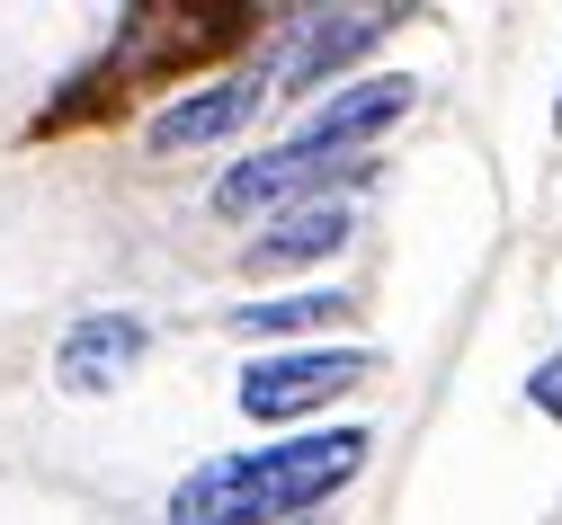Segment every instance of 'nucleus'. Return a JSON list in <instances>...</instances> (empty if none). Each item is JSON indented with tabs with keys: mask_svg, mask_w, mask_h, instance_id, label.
Masks as SVG:
<instances>
[{
	"mask_svg": "<svg viewBox=\"0 0 562 525\" xmlns=\"http://www.w3.org/2000/svg\"><path fill=\"white\" fill-rule=\"evenodd\" d=\"M144 347H153V321H144V312H90V321L63 330L54 384L72 392V401H99V392H116L125 374H134V356H144Z\"/></svg>",
	"mask_w": 562,
	"mask_h": 525,
	"instance_id": "20e7f679",
	"label": "nucleus"
},
{
	"mask_svg": "<svg viewBox=\"0 0 562 525\" xmlns=\"http://www.w3.org/2000/svg\"><path fill=\"white\" fill-rule=\"evenodd\" d=\"M250 116V81H215V90H188L179 107L153 116V152H196V142H224Z\"/></svg>",
	"mask_w": 562,
	"mask_h": 525,
	"instance_id": "423d86ee",
	"label": "nucleus"
},
{
	"mask_svg": "<svg viewBox=\"0 0 562 525\" xmlns=\"http://www.w3.org/2000/svg\"><path fill=\"white\" fill-rule=\"evenodd\" d=\"M553 125H562V107H553Z\"/></svg>",
	"mask_w": 562,
	"mask_h": 525,
	"instance_id": "9d476101",
	"label": "nucleus"
},
{
	"mask_svg": "<svg viewBox=\"0 0 562 525\" xmlns=\"http://www.w3.org/2000/svg\"><path fill=\"white\" fill-rule=\"evenodd\" d=\"M527 401H536V410H544V419H562V356H553V365H536V374H527Z\"/></svg>",
	"mask_w": 562,
	"mask_h": 525,
	"instance_id": "1a4fd4ad",
	"label": "nucleus"
},
{
	"mask_svg": "<svg viewBox=\"0 0 562 525\" xmlns=\"http://www.w3.org/2000/svg\"><path fill=\"white\" fill-rule=\"evenodd\" d=\"M358 464H367V427H322V436L268 445V455L196 464L170 490V525H277V516H304L339 481H358Z\"/></svg>",
	"mask_w": 562,
	"mask_h": 525,
	"instance_id": "f257e3e1",
	"label": "nucleus"
},
{
	"mask_svg": "<svg viewBox=\"0 0 562 525\" xmlns=\"http://www.w3.org/2000/svg\"><path fill=\"white\" fill-rule=\"evenodd\" d=\"M384 36V10H348V19H313L304 27V45L286 54V71H277V90H313L330 62H358L367 45Z\"/></svg>",
	"mask_w": 562,
	"mask_h": 525,
	"instance_id": "0eeeda50",
	"label": "nucleus"
},
{
	"mask_svg": "<svg viewBox=\"0 0 562 525\" xmlns=\"http://www.w3.org/2000/svg\"><path fill=\"white\" fill-rule=\"evenodd\" d=\"M367 374H375V356H367V347H304V356H259V365L241 374V410H250L259 427H277V419H304V410L339 401L348 384H367Z\"/></svg>",
	"mask_w": 562,
	"mask_h": 525,
	"instance_id": "f03ea898",
	"label": "nucleus"
},
{
	"mask_svg": "<svg viewBox=\"0 0 562 525\" xmlns=\"http://www.w3.org/2000/svg\"><path fill=\"white\" fill-rule=\"evenodd\" d=\"M322 321H348L339 294H277V304H241V312H233L241 339H304V330H322Z\"/></svg>",
	"mask_w": 562,
	"mask_h": 525,
	"instance_id": "6e6552de",
	"label": "nucleus"
},
{
	"mask_svg": "<svg viewBox=\"0 0 562 525\" xmlns=\"http://www.w3.org/2000/svg\"><path fill=\"white\" fill-rule=\"evenodd\" d=\"M322 179H367V161L358 152H322V142H277V152H259V161H241L224 187H215V214H286V205H304Z\"/></svg>",
	"mask_w": 562,
	"mask_h": 525,
	"instance_id": "7ed1b4c3",
	"label": "nucleus"
},
{
	"mask_svg": "<svg viewBox=\"0 0 562 525\" xmlns=\"http://www.w3.org/2000/svg\"><path fill=\"white\" fill-rule=\"evenodd\" d=\"M348 232H358V205H348V196H313V205H286L241 259H250L259 276H277V267H313V259L348 250Z\"/></svg>",
	"mask_w": 562,
	"mask_h": 525,
	"instance_id": "39448f33",
	"label": "nucleus"
}]
</instances>
